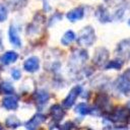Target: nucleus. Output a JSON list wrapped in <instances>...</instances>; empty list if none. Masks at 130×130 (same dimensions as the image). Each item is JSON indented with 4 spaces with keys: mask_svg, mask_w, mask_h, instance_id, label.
Masks as SVG:
<instances>
[{
    "mask_svg": "<svg viewBox=\"0 0 130 130\" xmlns=\"http://www.w3.org/2000/svg\"><path fill=\"white\" fill-rule=\"evenodd\" d=\"M93 42H94V32H93L92 27H90V26L84 27L80 32L78 43L83 46H89Z\"/></svg>",
    "mask_w": 130,
    "mask_h": 130,
    "instance_id": "f257e3e1",
    "label": "nucleus"
},
{
    "mask_svg": "<svg viewBox=\"0 0 130 130\" xmlns=\"http://www.w3.org/2000/svg\"><path fill=\"white\" fill-rule=\"evenodd\" d=\"M80 91H81V87H80V86H75V87H73V88L70 90V92H69V94L67 95V98L64 100V106H65L66 108H70V107L74 104V102H75L77 95L80 93Z\"/></svg>",
    "mask_w": 130,
    "mask_h": 130,
    "instance_id": "f03ea898",
    "label": "nucleus"
},
{
    "mask_svg": "<svg viewBox=\"0 0 130 130\" xmlns=\"http://www.w3.org/2000/svg\"><path fill=\"white\" fill-rule=\"evenodd\" d=\"M44 121H45V116L42 114H37L26 123L25 127L27 130H36L38 128V126L40 124H42Z\"/></svg>",
    "mask_w": 130,
    "mask_h": 130,
    "instance_id": "7ed1b4c3",
    "label": "nucleus"
},
{
    "mask_svg": "<svg viewBox=\"0 0 130 130\" xmlns=\"http://www.w3.org/2000/svg\"><path fill=\"white\" fill-rule=\"evenodd\" d=\"M39 66H40V62H39V59L37 57H30V58L26 59L24 61V64H23L24 69L28 72L37 71L39 69Z\"/></svg>",
    "mask_w": 130,
    "mask_h": 130,
    "instance_id": "20e7f679",
    "label": "nucleus"
},
{
    "mask_svg": "<svg viewBox=\"0 0 130 130\" xmlns=\"http://www.w3.org/2000/svg\"><path fill=\"white\" fill-rule=\"evenodd\" d=\"M83 14H84V10L82 7H77L71 11H69L67 13V18L70 20V21H76L78 19H81L83 17Z\"/></svg>",
    "mask_w": 130,
    "mask_h": 130,
    "instance_id": "39448f33",
    "label": "nucleus"
},
{
    "mask_svg": "<svg viewBox=\"0 0 130 130\" xmlns=\"http://www.w3.org/2000/svg\"><path fill=\"white\" fill-rule=\"evenodd\" d=\"M9 41L11 42L12 45H14L16 47H20L21 46V42H20L19 36L17 34L16 28L13 25H11L9 27Z\"/></svg>",
    "mask_w": 130,
    "mask_h": 130,
    "instance_id": "423d86ee",
    "label": "nucleus"
},
{
    "mask_svg": "<svg viewBox=\"0 0 130 130\" xmlns=\"http://www.w3.org/2000/svg\"><path fill=\"white\" fill-rule=\"evenodd\" d=\"M2 105L4 108L8 109V110H15L17 108V100L15 96H12V95H9V96H6L3 102H2Z\"/></svg>",
    "mask_w": 130,
    "mask_h": 130,
    "instance_id": "0eeeda50",
    "label": "nucleus"
},
{
    "mask_svg": "<svg viewBox=\"0 0 130 130\" xmlns=\"http://www.w3.org/2000/svg\"><path fill=\"white\" fill-rule=\"evenodd\" d=\"M17 58H18V55H17L15 52L9 51V52H6V53L2 56L1 60H2V62H3L4 64H11V63L15 62V61L17 60Z\"/></svg>",
    "mask_w": 130,
    "mask_h": 130,
    "instance_id": "6e6552de",
    "label": "nucleus"
},
{
    "mask_svg": "<svg viewBox=\"0 0 130 130\" xmlns=\"http://www.w3.org/2000/svg\"><path fill=\"white\" fill-rule=\"evenodd\" d=\"M51 115L52 117L56 120V121H59L63 118V115H64V111L62 110V108L58 105H55L52 107L51 109Z\"/></svg>",
    "mask_w": 130,
    "mask_h": 130,
    "instance_id": "1a4fd4ad",
    "label": "nucleus"
},
{
    "mask_svg": "<svg viewBox=\"0 0 130 130\" xmlns=\"http://www.w3.org/2000/svg\"><path fill=\"white\" fill-rule=\"evenodd\" d=\"M75 40V34L72 30H68L67 32H65V35L63 36L61 42L63 45H69L71 42H73Z\"/></svg>",
    "mask_w": 130,
    "mask_h": 130,
    "instance_id": "9d476101",
    "label": "nucleus"
},
{
    "mask_svg": "<svg viewBox=\"0 0 130 130\" xmlns=\"http://www.w3.org/2000/svg\"><path fill=\"white\" fill-rule=\"evenodd\" d=\"M36 98H37V101H38L40 104H45V103L48 101V99H49V94H48L46 91L40 90V91L37 92Z\"/></svg>",
    "mask_w": 130,
    "mask_h": 130,
    "instance_id": "9b49d317",
    "label": "nucleus"
},
{
    "mask_svg": "<svg viewBox=\"0 0 130 130\" xmlns=\"http://www.w3.org/2000/svg\"><path fill=\"white\" fill-rule=\"evenodd\" d=\"M6 125L10 128H16L17 126H19V120L14 116H10L6 120Z\"/></svg>",
    "mask_w": 130,
    "mask_h": 130,
    "instance_id": "f8f14e48",
    "label": "nucleus"
},
{
    "mask_svg": "<svg viewBox=\"0 0 130 130\" xmlns=\"http://www.w3.org/2000/svg\"><path fill=\"white\" fill-rule=\"evenodd\" d=\"M76 111H77L79 114H81V115H85V114H87V113L89 112V109H88V107H87L86 104L82 103V104H79V105L77 106Z\"/></svg>",
    "mask_w": 130,
    "mask_h": 130,
    "instance_id": "ddd939ff",
    "label": "nucleus"
},
{
    "mask_svg": "<svg viewBox=\"0 0 130 130\" xmlns=\"http://www.w3.org/2000/svg\"><path fill=\"white\" fill-rule=\"evenodd\" d=\"M7 18V9L3 4H0V21H4Z\"/></svg>",
    "mask_w": 130,
    "mask_h": 130,
    "instance_id": "4468645a",
    "label": "nucleus"
},
{
    "mask_svg": "<svg viewBox=\"0 0 130 130\" xmlns=\"http://www.w3.org/2000/svg\"><path fill=\"white\" fill-rule=\"evenodd\" d=\"M1 88H2L5 92H7V93H10V92L13 91V87H12V85H11L9 82H3L2 85H1Z\"/></svg>",
    "mask_w": 130,
    "mask_h": 130,
    "instance_id": "2eb2a0df",
    "label": "nucleus"
},
{
    "mask_svg": "<svg viewBox=\"0 0 130 130\" xmlns=\"http://www.w3.org/2000/svg\"><path fill=\"white\" fill-rule=\"evenodd\" d=\"M124 118H126V113L124 110H118L115 113V120H123Z\"/></svg>",
    "mask_w": 130,
    "mask_h": 130,
    "instance_id": "dca6fc26",
    "label": "nucleus"
},
{
    "mask_svg": "<svg viewBox=\"0 0 130 130\" xmlns=\"http://www.w3.org/2000/svg\"><path fill=\"white\" fill-rule=\"evenodd\" d=\"M120 66H121V62H119V61H112L108 66H107V68H120Z\"/></svg>",
    "mask_w": 130,
    "mask_h": 130,
    "instance_id": "f3484780",
    "label": "nucleus"
},
{
    "mask_svg": "<svg viewBox=\"0 0 130 130\" xmlns=\"http://www.w3.org/2000/svg\"><path fill=\"white\" fill-rule=\"evenodd\" d=\"M11 74H12V77H13L14 79H19L20 76H21V73H20V71H19L18 69H13Z\"/></svg>",
    "mask_w": 130,
    "mask_h": 130,
    "instance_id": "a211bd4d",
    "label": "nucleus"
},
{
    "mask_svg": "<svg viewBox=\"0 0 130 130\" xmlns=\"http://www.w3.org/2000/svg\"><path fill=\"white\" fill-rule=\"evenodd\" d=\"M52 130H59V129H58V128H57V127H54V128H53V129H52Z\"/></svg>",
    "mask_w": 130,
    "mask_h": 130,
    "instance_id": "6ab92c4d",
    "label": "nucleus"
},
{
    "mask_svg": "<svg viewBox=\"0 0 130 130\" xmlns=\"http://www.w3.org/2000/svg\"><path fill=\"white\" fill-rule=\"evenodd\" d=\"M128 23H129V24H130V19H129V22H128Z\"/></svg>",
    "mask_w": 130,
    "mask_h": 130,
    "instance_id": "aec40b11",
    "label": "nucleus"
},
{
    "mask_svg": "<svg viewBox=\"0 0 130 130\" xmlns=\"http://www.w3.org/2000/svg\"><path fill=\"white\" fill-rule=\"evenodd\" d=\"M0 130H1V126H0Z\"/></svg>",
    "mask_w": 130,
    "mask_h": 130,
    "instance_id": "412c9836",
    "label": "nucleus"
}]
</instances>
